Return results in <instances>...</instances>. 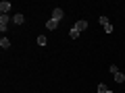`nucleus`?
I'll return each mask as SVG.
<instances>
[{
	"instance_id": "nucleus-11",
	"label": "nucleus",
	"mask_w": 125,
	"mask_h": 93,
	"mask_svg": "<svg viewBox=\"0 0 125 93\" xmlns=\"http://www.w3.org/2000/svg\"><path fill=\"white\" fill-rule=\"evenodd\" d=\"M46 44H48L46 35H38V46H46Z\"/></svg>"
},
{
	"instance_id": "nucleus-3",
	"label": "nucleus",
	"mask_w": 125,
	"mask_h": 93,
	"mask_svg": "<svg viewBox=\"0 0 125 93\" xmlns=\"http://www.w3.org/2000/svg\"><path fill=\"white\" fill-rule=\"evenodd\" d=\"M62 17H65V10H62L61 6H54V10H52V19H54V21H61Z\"/></svg>"
},
{
	"instance_id": "nucleus-5",
	"label": "nucleus",
	"mask_w": 125,
	"mask_h": 93,
	"mask_svg": "<svg viewBox=\"0 0 125 93\" xmlns=\"http://www.w3.org/2000/svg\"><path fill=\"white\" fill-rule=\"evenodd\" d=\"M73 27H75V29H77V31L81 33V31H85V29H88V21H83V19H79V21H77V23H75Z\"/></svg>"
},
{
	"instance_id": "nucleus-10",
	"label": "nucleus",
	"mask_w": 125,
	"mask_h": 93,
	"mask_svg": "<svg viewBox=\"0 0 125 93\" xmlns=\"http://www.w3.org/2000/svg\"><path fill=\"white\" fill-rule=\"evenodd\" d=\"M69 35H71V39H77V37H79V31H77L75 27H71V31H69Z\"/></svg>"
},
{
	"instance_id": "nucleus-7",
	"label": "nucleus",
	"mask_w": 125,
	"mask_h": 93,
	"mask_svg": "<svg viewBox=\"0 0 125 93\" xmlns=\"http://www.w3.org/2000/svg\"><path fill=\"white\" fill-rule=\"evenodd\" d=\"M56 27H58V21H54L52 17H50L48 21H46V29H50V31H54V29H56Z\"/></svg>"
},
{
	"instance_id": "nucleus-9",
	"label": "nucleus",
	"mask_w": 125,
	"mask_h": 93,
	"mask_svg": "<svg viewBox=\"0 0 125 93\" xmlns=\"http://www.w3.org/2000/svg\"><path fill=\"white\" fill-rule=\"evenodd\" d=\"M98 93H113V89H108L104 83H100V85H98Z\"/></svg>"
},
{
	"instance_id": "nucleus-2",
	"label": "nucleus",
	"mask_w": 125,
	"mask_h": 93,
	"mask_svg": "<svg viewBox=\"0 0 125 93\" xmlns=\"http://www.w3.org/2000/svg\"><path fill=\"white\" fill-rule=\"evenodd\" d=\"M98 23L104 27V31H106V33H113V23L108 21L106 17H100V19H98Z\"/></svg>"
},
{
	"instance_id": "nucleus-1",
	"label": "nucleus",
	"mask_w": 125,
	"mask_h": 93,
	"mask_svg": "<svg viewBox=\"0 0 125 93\" xmlns=\"http://www.w3.org/2000/svg\"><path fill=\"white\" fill-rule=\"evenodd\" d=\"M10 21H13V19H10L9 15H0V31H2V33L9 29V23Z\"/></svg>"
},
{
	"instance_id": "nucleus-13",
	"label": "nucleus",
	"mask_w": 125,
	"mask_h": 93,
	"mask_svg": "<svg viewBox=\"0 0 125 93\" xmlns=\"http://www.w3.org/2000/svg\"><path fill=\"white\" fill-rule=\"evenodd\" d=\"M108 70H111V72H113V75H117V72H119V68H117V66H115V64H111V66H108Z\"/></svg>"
},
{
	"instance_id": "nucleus-12",
	"label": "nucleus",
	"mask_w": 125,
	"mask_h": 93,
	"mask_svg": "<svg viewBox=\"0 0 125 93\" xmlns=\"http://www.w3.org/2000/svg\"><path fill=\"white\" fill-rule=\"evenodd\" d=\"M115 81H117V83H123V81H125V75H123V72H117V75H115Z\"/></svg>"
},
{
	"instance_id": "nucleus-8",
	"label": "nucleus",
	"mask_w": 125,
	"mask_h": 93,
	"mask_svg": "<svg viewBox=\"0 0 125 93\" xmlns=\"http://www.w3.org/2000/svg\"><path fill=\"white\" fill-rule=\"evenodd\" d=\"M0 48H2V50H9L10 48V39H6V37L2 35V39H0Z\"/></svg>"
},
{
	"instance_id": "nucleus-6",
	"label": "nucleus",
	"mask_w": 125,
	"mask_h": 93,
	"mask_svg": "<svg viewBox=\"0 0 125 93\" xmlns=\"http://www.w3.org/2000/svg\"><path fill=\"white\" fill-rule=\"evenodd\" d=\"M13 23H15V25H23V23H25V17H23L21 13L13 15Z\"/></svg>"
},
{
	"instance_id": "nucleus-4",
	"label": "nucleus",
	"mask_w": 125,
	"mask_h": 93,
	"mask_svg": "<svg viewBox=\"0 0 125 93\" xmlns=\"http://www.w3.org/2000/svg\"><path fill=\"white\" fill-rule=\"evenodd\" d=\"M10 2L9 0H2V2H0V15H9V10H10Z\"/></svg>"
}]
</instances>
